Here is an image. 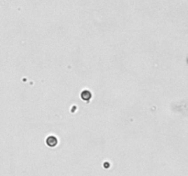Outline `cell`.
I'll use <instances>...</instances> for the list:
<instances>
[{
	"label": "cell",
	"mask_w": 188,
	"mask_h": 176,
	"mask_svg": "<svg viewBox=\"0 0 188 176\" xmlns=\"http://www.w3.org/2000/svg\"><path fill=\"white\" fill-rule=\"evenodd\" d=\"M82 98L86 101H89V99L91 98V93L89 91H84L82 93Z\"/></svg>",
	"instance_id": "obj_2"
},
{
	"label": "cell",
	"mask_w": 188,
	"mask_h": 176,
	"mask_svg": "<svg viewBox=\"0 0 188 176\" xmlns=\"http://www.w3.org/2000/svg\"><path fill=\"white\" fill-rule=\"evenodd\" d=\"M47 144L49 146H51V147H53L55 146L56 144H57V139L54 137H50L47 139Z\"/></svg>",
	"instance_id": "obj_1"
}]
</instances>
